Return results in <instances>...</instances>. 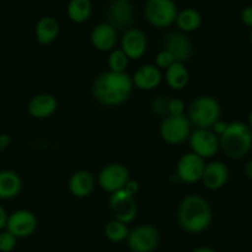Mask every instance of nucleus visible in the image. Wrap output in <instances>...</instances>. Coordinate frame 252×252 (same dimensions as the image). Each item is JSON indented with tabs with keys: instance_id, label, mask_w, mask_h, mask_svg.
<instances>
[{
	"instance_id": "36",
	"label": "nucleus",
	"mask_w": 252,
	"mask_h": 252,
	"mask_svg": "<svg viewBox=\"0 0 252 252\" xmlns=\"http://www.w3.org/2000/svg\"><path fill=\"white\" fill-rule=\"evenodd\" d=\"M10 142H11V139H10V137L7 134H0V152L4 149H6L7 147H9Z\"/></svg>"
},
{
	"instance_id": "15",
	"label": "nucleus",
	"mask_w": 252,
	"mask_h": 252,
	"mask_svg": "<svg viewBox=\"0 0 252 252\" xmlns=\"http://www.w3.org/2000/svg\"><path fill=\"white\" fill-rule=\"evenodd\" d=\"M229 176L230 174L225 162L214 160L209 164H206L201 181L209 191H219L228 184Z\"/></svg>"
},
{
	"instance_id": "5",
	"label": "nucleus",
	"mask_w": 252,
	"mask_h": 252,
	"mask_svg": "<svg viewBox=\"0 0 252 252\" xmlns=\"http://www.w3.org/2000/svg\"><path fill=\"white\" fill-rule=\"evenodd\" d=\"M177 5L175 0H147L144 5V17L152 26L166 29L175 24Z\"/></svg>"
},
{
	"instance_id": "40",
	"label": "nucleus",
	"mask_w": 252,
	"mask_h": 252,
	"mask_svg": "<svg viewBox=\"0 0 252 252\" xmlns=\"http://www.w3.org/2000/svg\"><path fill=\"white\" fill-rule=\"evenodd\" d=\"M249 41H250V44L252 47V29H251V32H250V36H249Z\"/></svg>"
},
{
	"instance_id": "14",
	"label": "nucleus",
	"mask_w": 252,
	"mask_h": 252,
	"mask_svg": "<svg viewBox=\"0 0 252 252\" xmlns=\"http://www.w3.org/2000/svg\"><path fill=\"white\" fill-rule=\"evenodd\" d=\"M121 49L125 52L129 61H138L147 53V34L142 30L134 27L126 30L121 37Z\"/></svg>"
},
{
	"instance_id": "21",
	"label": "nucleus",
	"mask_w": 252,
	"mask_h": 252,
	"mask_svg": "<svg viewBox=\"0 0 252 252\" xmlns=\"http://www.w3.org/2000/svg\"><path fill=\"white\" fill-rule=\"evenodd\" d=\"M59 32H61V25L58 20L52 16L41 17L34 26V36L37 42L42 46L53 43L58 38Z\"/></svg>"
},
{
	"instance_id": "16",
	"label": "nucleus",
	"mask_w": 252,
	"mask_h": 252,
	"mask_svg": "<svg viewBox=\"0 0 252 252\" xmlns=\"http://www.w3.org/2000/svg\"><path fill=\"white\" fill-rule=\"evenodd\" d=\"M108 24L116 30H128L134 22V9L130 2L112 0L107 9Z\"/></svg>"
},
{
	"instance_id": "38",
	"label": "nucleus",
	"mask_w": 252,
	"mask_h": 252,
	"mask_svg": "<svg viewBox=\"0 0 252 252\" xmlns=\"http://www.w3.org/2000/svg\"><path fill=\"white\" fill-rule=\"evenodd\" d=\"M192 252H217V251L211 248H198V249H194Z\"/></svg>"
},
{
	"instance_id": "29",
	"label": "nucleus",
	"mask_w": 252,
	"mask_h": 252,
	"mask_svg": "<svg viewBox=\"0 0 252 252\" xmlns=\"http://www.w3.org/2000/svg\"><path fill=\"white\" fill-rule=\"evenodd\" d=\"M17 239L7 230L0 231V252H11L15 249Z\"/></svg>"
},
{
	"instance_id": "35",
	"label": "nucleus",
	"mask_w": 252,
	"mask_h": 252,
	"mask_svg": "<svg viewBox=\"0 0 252 252\" xmlns=\"http://www.w3.org/2000/svg\"><path fill=\"white\" fill-rule=\"evenodd\" d=\"M7 217H9V214L6 213L4 207L0 206V231L5 230V228H6Z\"/></svg>"
},
{
	"instance_id": "13",
	"label": "nucleus",
	"mask_w": 252,
	"mask_h": 252,
	"mask_svg": "<svg viewBox=\"0 0 252 252\" xmlns=\"http://www.w3.org/2000/svg\"><path fill=\"white\" fill-rule=\"evenodd\" d=\"M206 161L193 153H186L179 159L176 165V176L184 184H197L202 180Z\"/></svg>"
},
{
	"instance_id": "3",
	"label": "nucleus",
	"mask_w": 252,
	"mask_h": 252,
	"mask_svg": "<svg viewBox=\"0 0 252 252\" xmlns=\"http://www.w3.org/2000/svg\"><path fill=\"white\" fill-rule=\"evenodd\" d=\"M219 144L224 154L233 160H240L250 153L252 132L245 122L234 121L228 123V128L219 137Z\"/></svg>"
},
{
	"instance_id": "25",
	"label": "nucleus",
	"mask_w": 252,
	"mask_h": 252,
	"mask_svg": "<svg viewBox=\"0 0 252 252\" xmlns=\"http://www.w3.org/2000/svg\"><path fill=\"white\" fill-rule=\"evenodd\" d=\"M66 14L70 21L75 24H83L88 21L93 14V1L91 0H69L66 5Z\"/></svg>"
},
{
	"instance_id": "10",
	"label": "nucleus",
	"mask_w": 252,
	"mask_h": 252,
	"mask_svg": "<svg viewBox=\"0 0 252 252\" xmlns=\"http://www.w3.org/2000/svg\"><path fill=\"white\" fill-rule=\"evenodd\" d=\"M110 209L112 212L116 220H120L125 224H129L137 218L138 207L135 197L128 194L125 189L111 193L110 196Z\"/></svg>"
},
{
	"instance_id": "27",
	"label": "nucleus",
	"mask_w": 252,
	"mask_h": 252,
	"mask_svg": "<svg viewBox=\"0 0 252 252\" xmlns=\"http://www.w3.org/2000/svg\"><path fill=\"white\" fill-rule=\"evenodd\" d=\"M129 59L121 48H115L110 52L107 58L108 70L113 73H126Z\"/></svg>"
},
{
	"instance_id": "9",
	"label": "nucleus",
	"mask_w": 252,
	"mask_h": 252,
	"mask_svg": "<svg viewBox=\"0 0 252 252\" xmlns=\"http://www.w3.org/2000/svg\"><path fill=\"white\" fill-rule=\"evenodd\" d=\"M160 234L150 224H140L129 230L127 243L133 252H153L158 248Z\"/></svg>"
},
{
	"instance_id": "22",
	"label": "nucleus",
	"mask_w": 252,
	"mask_h": 252,
	"mask_svg": "<svg viewBox=\"0 0 252 252\" xmlns=\"http://www.w3.org/2000/svg\"><path fill=\"white\" fill-rule=\"evenodd\" d=\"M22 189V180L17 172L12 170H0V199L9 201L20 194Z\"/></svg>"
},
{
	"instance_id": "12",
	"label": "nucleus",
	"mask_w": 252,
	"mask_h": 252,
	"mask_svg": "<svg viewBox=\"0 0 252 252\" xmlns=\"http://www.w3.org/2000/svg\"><path fill=\"white\" fill-rule=\"evenodd\" d=\"M38 220L34 213L27 209H17L7 217L5 230L11 233L16 239L29 238L36 231Z\"/></svg>"
},
{
	"instance_id": "20",
	"label": "nucleus",
	"mask_w": 252,
	"mask_h": 252,
	"mask_svg": "<svg viewBox=\"0 0 252 252\" xmlns=\"http://www.w3.org/2000/svg\"><path fill=\"white\" fill-rule=\"evenodd\" d=\"M95 186V177L88 170L75 171L71 175L68 182L69 192L76 198H88L94 192Z\"/></svg>"
},
{
	"instance_id": "18",
	"label": "nucleus",
	"mask_w": 252,
	"mask_h": 252,
	"mask_svg": "<svg viewBox=\"0 0 252 252\" xmlns=\"http://www.w3.org/2000/svg\"><path fill=\"white\" fill-rule=\"evenodd\" d=\"M164 75L162 71L154 64H145L134 71L132 83L134 88L142 91L155 90L161 84Z\"/></svg>"
},
{
	"instance_id": "4",
	"label": "nucleus",
	"mask_w": 252,
	"mask_h": 252,
	"mask_svg": "<svg viewBox=\"0 0 252 252\" xmlns=\"http://www.w3.org/2000/svg\"><path fill=\"white\" fill-rule=\"evenodd\" d=\"M221 106L214 96L202 95L194 98L187 108V118L191 126L199 129H211L220 120Z\"/></svg>"
},
{
	"instance_id": "1",
	"label": "nucleus",
	"mask_w": 252,
	"mask_h": 252,
	"mask_svg": "<svg viewBox=\"0 0 252 252\" xmlns=\"http://www.w3.org/2000/svg\"><path fill=\"white\" fill-rule=\"evenodd\" d=\"M134 89L132 78L127 73L105 71L95 78L93 83V96L105 107H117L123 105L132 95Z\"/></svg>"
},
{
	"instance_id": "33",
	"label": "nucleus",
	"mask_w": 252,
	"mask_h": 252,
	"mask_svg": "<svg viewBox=\"0 0 252 252\" xmlns=\"http://www.w3.org/2000/svg\"><path fill=\"white\" fill-rule=\"evenodd\" d=\"M125 189L126 192H127L128 194H130V196H133V197H135V194L138 193V192H139V184H138L137 181H134V180H130L129 179V181L127 182V184H126V186H125Z\"/></svg>"
},
{
	"instance_id": "17",
	"label": "nucleus",
	"mask_w": 252,
	"mask_h": 252,
	"mask_svg": "<svg viewBox=\"0 0 252 252\" xmlns=\"http://www.w3.org/2000/svg\"><path fill=\"white\" fill-rule=\"evenodd\" d=\"M90 41L94 48L100 52H111L115 49L118 41L117 30L108 22L96 25L90 34Z\"/></svg>"
},
{
	"instance_id": "2",
	"label": "nucleus",
	"mask_w": 252,
	"mask_h": 252,
	"mask_svg": "<svg viewBox=\"0 0 252 252\" xmlns=\"http://www.w3.org/2000/svg\"><path fill=\"white\" fill-rule=\"evenodd\" d=\"M213 220L212 206L201 194H189L180 202L177 221L180 228L189 234H201Z\"/></svg>"
},
{
	"instance_id": "30",
	"label": "nucleus",
	"mask_w": 252,
	"mask_h": 252,
	"mask_svg": "<svg viewBox=\"0 0 252 252\" xmlns=\"http://www.w3.org/2000/svg\"><path fill=\"white\" fill-rule=\"evenodd\" d=\"M175 63V59L172 58L171 54L169 53L167 51H164V49H161V51L158 52V54L155 56V66H158V68L160 69V70H166L169 66H171L172 64Z\"/></svg>"
},
{
	"instance_id": "37",
	"label": "nucleus",
	"mask_w": 252,
	"mask_h": 252,
	"mask_svg": "<svg viewBox=\"0 0 252 252\" xmlns=\"http://www.w3.org/2000/svg\"><path fill=\"white\" fill-rule=\"evenodd\" d=\"M244 175H245L246 179L252 181V160L246 162L245 166H244Z\"/></svg>"
},
{
	"instance_id": "39",
	"label": "nucleus",
	"mask_w": 252,
	"mask_h": 252,
	"mask_svg": "<svg viewBox=\"0 0 252 252\" xmlns=\"http://www.w3.org/2000/svg\"><path fill=\"white\" fill-rule=\"evenodd\" d=\"M246 125L249 126V128H250V129H251V132H252V110L250 111V113H249V117H248V123H246Z\"/></svg>"
},
{
	"instance_id": "41",
	"label": "nucleus",
	"mask_w": 252,
	"mask_h": 252,
	"mask_svg": "<svg viewBox=\"0 0 252 252\" xmlns=\"http://www.w3.org/2000/svg\"><path fill=\"white\" fill-rule=\"evenodd\" d=\"M116 1H122V2H130V0H116Z\"/></svg>"
},
{
	"instance_id": "11",
	"label": "nucleus",
	"mask_w": 252,
	"mask_h": 252,
	"mask_svg": "<svg viewBox=\"0 0 252 252\" xmlns=\"http://www.w3.org/2000/svg\"><path fill=\"white\" fill-rule=\"evenodd\" d=\"M162 48L167 51L177 63H186L193 53V46L186 33L171 31L162 37Z\"/></svg>"
},
{
	"instance_id": "7",
	"label": "nucleus",
	"mask_w": 252,
	"mask_h": 252,
	"mask_svg": "<svg viewBox=\"0 0 252 252\" xmlns=\"http://www.w3.org/2000/svg\"><path fill=\"white\" fill-rule=\"evenodd\" d=\"M129 170L120 162H111L105 165L97 175V184L107 193H115L125 189L129 181Z\"/></svg>"
},
{
	"instance_id": "6",
	"label": "nucleus",
	"mask_w": 252,
	"mask_h": 252,
	"mask_svg": "<svg viewBox=\"0 0 252 252\" xmlns=\"http://www.w3.org/2000/svg\"><path fill=\"white\" fill-rule=\"evenodd\" d=\"M191 123L186 115L166 116L160 125V137L166 144L179 145L189 140L191 134Z\"/></svg>"
},
{
	"instance_id": "34",
	"label": "nucleus",
	"mask_w": 252,
	"mask_h": 252,
	"mask_svg": "<svg viewBox=\"0 0 252 252\" xmlns=\"http://www.w3.org/2000/svg\"><path fill=\"white\" fill-rule=\"evenodd\" d=\"M226 128H228V123L224 122V121H221V120H219L214 123V126L211 128V129L213 130L214 134L218 135V137H220V135L224 134V132L226 130Z\"/></svg>"
},
{
	"instance_id": "31",
	"label": "nucleus",
	"mask_w": 252,
	"mask_h": 252,
	"mask_svg": "<svg viewBox=\"0 0 252 252\" xmlns=\"http://www.w3.org/2000/svg\"><path fill=\"white\" fill-rule=\"evenodd\" d=\"M186 111V105L181 98H170L167 105V116H182Z\"/></svg>"
},
{
	"instance_id": "28",
	"label": "nucleus",
	"mask_w": 252,
	"mask_h": 252,
	"mask_svg": "<svg viewBox=\"0 0 252 252\" xmlns=\"http://www.w3.org/2000/svg\"><path fill=\"white\" fill-rule=\"evenodd\" d=\"M169 100L170 98L167 97V96H157V97L150 102V111H152L153 115L161 118L166 117Z\"/></svg>"
},
{
	"instance_id": "19",
	"label": "nucleus",
	"mask_w": 252,
	"mask_h": 252,
	"mask_svg": "<svg viewBox=\"0 0 252 252\" xmlns=\"http://www.w3.org/2000/svg\"><path fill=\"white\" fill-rule=\"evenodd\" d=\"M58 108V101L52 94H38L27 103V112L36 120H46L53 116Z\"/></svg>"
},
{
	"instance_id": "26",
	"label": "nucleus",
	"mask_w": 252,
	"mask_h": 252,
	"mask_svg": "<svg viewBox=\"0 0 252 252\" xmlns=\"http://www.w3.org/2000/svg\"><path fill=\"white\" fill-rule=\"evenodd\" d=\"M128 234H129L128 224L116 220V219L108 221L105 226L106 238L112 241V243H122V241L127 240Z\"/></svg>"
},
{
	"instance_id": "8",
	"label": "nucleus",
	"mask_w": 252,
	"mask_h": 252,
	"mask_svg": "<svg viewBox=\"0 0 252 252\" xmlns=\"http://www.w3.org/2000/svg\"><path fill=\"white\" fill-rule=\"evenodd\" d=\"M189 145L191 153L204 160L213 158L220 149L219 137L214 134L212 129L194 128L189 137Z\"/></svg>"
},
{
	"instance_id": "42",
	"label": "nucleus",
	"mask_w": 252,
	"mask_h": 252,
	"mask_svg": "<svg viewBox=\"0 0 252 252\" xmlns=\"http://www.w3.org/2000/svg\"><path fill=\"white\" fill-rule=\"evenodd\" d=\"M250 154L252 155V144H251V148H250Z\"/></svg>"
},
{
	"instance_id": "24",
	"label": "nucleus",
	"mask_w": 252,
	"mask_h": 252,
	"mask_svg": "<svg viewBox=\"0 0 252 252\" xmlns=\"http://www.w3.org/2000/svg\"><path fill=\"white\" fill-rule=\"evenodd\" d=\"M177 29L184 33L194 32L201 27L202 15L198 10L193 7H186L177 12L176 20H175Z\"/></svg>"
},
{
	"instance_id": "23",
	"label": "nucleus",
	"mask_w": 252,
	"mask_h": 252,
	"mask_svg": "<svg viewBox=\"0 0 252 252\" xmlns=\"http://www.w3.org/2000/svg\"><path fill=\"white\" fill-rule=\"evenodd\" d=\"M165 83L175 91L186 89L189 83V71L186 68V64L175 62L171 66H169L165 70Z\"/></svg>"
},
{
	"instance_id": "32",
	"label": "nucleus",
	"mask_w": 252,
	"mask_h": 252,
	"mask_svg": "<svg viewBox=\"0 0 252 252\" xmlns=\"http://www.w3.org/2000/svg\"><path fill=\"white\" fill-rule=\"evenodd\" d=\"M240 19L244 25L252 29V5H248V6H245L241 10Z\"/></svg>"
}]
</instances>
